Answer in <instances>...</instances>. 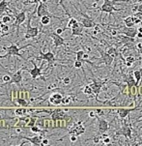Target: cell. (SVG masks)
Instances as JSON below:
<instances>
[{
    "mask_svg": "<svg viewBox=\"0 0 142 146\" xmlns=\"http://www.w3.org/2000/svg\"><path fill=\"white\" fill-rule=\"evenodd\" d=\"M37 12V7L35 9V11L33 13H31L30 17L27 19V27H26V32H25V35H24V39L25 40H28V39H32V38H35V37L38 36L39 34V28L38 27H33L31 26V21H32V18H33V15Z\"/></svg>",
    "mask_w": 142,
    "mask_h": 146,
    "instance_id": "1",
    "label": "cell"
},
{
    "mask_svg": "<svg viewBox=\"0 0 142 146\" xmlns=\"http://www.w3.org/2000/svg\"><path fill=\"white\" fill-rule=\"evenodd\" d=\"M2 48L6 51V54L0 55V58H9V57H11V56H19V57H21L23 59V56L19 52L22 48H19L16 44L12 43V44L10 46H2Z\"/></svg>",
    "mask_w": 142,
    "mask_h": 146,
    "instance_id": "2",
    "label": "cell"
},
{
    "mask_svg": "<svg viewBox=\"0 0 142 146\" xmlns=\"http://www.w3.org/2000/svg\"><path fill=\"white\" fill-rule=\"evenodd\" d=\"M85 127L83 126L82 121H78L76 123H73L70 127L68 128V133L69 135H80L82 133H85Z\"/></svg>",
    "mask_w": 142,
    "mask_h": 146,
    "instance_id": "3",
    "label": "cell"
},
{
    "mask_svg": "<svg viewBox=\"0 0 142 146\" xmlns=\"http://www.w3.org/2000/svg\"><path fill=\"white\" fill-rule=\"evenodd\" d=\"M116 2H117V0H104V4L102 5L100 10L106 14H112L113 12L121 11L120 9H117L115 8V6H114Z\"/></svg>",
    "mask_w": 142,
    "mask_h": 146,
    "instance_id": "4",
    "label": "cell"
},
{
    "mask_svg": "<svg viewBox=\"0 0 142 146\" xmlns=\"http://www.w3.org/2000/svg\"><path fill=\"white\" fill-rule=\"evenodd\" d=\"M37 60H46L47 62V68H49L51 65H53L54 62H55V54H54L52 51L48 50L47 52L44 53L43 51L40 50V56L37 57Z\"/></svg>",
    "mask_w": 142,
    "mask_h": 146,
    "instance_id": "5",
    "label": "cell"
},
{
    "mask_svg": "<svg viewBox=\"0 0 142 146\" xmlns=\"http://www.w3.org/2000/svg\"><path fill=\"white\" fill-rule=\"evenodd\" d=\"M15 19H16V21H15L14 25L16 26V28H17V36L16 37L17 38L19 35V26L26 21V11L23 10V11L19 12V13L15 14Z\"/></svg>",
    "mask_w": 142,
    "mask_h": 146,
    "instance_id": "6",
    "label": "cell"
},
{
    "mask_svg": "<svg viewBox=\"0 0 142 146\" xmlns=\"http://www.w3.org/2000/svg\"><path fill=\"white\" fill-rule=\"evenodd\" d=\"M37 17L38 18H42L43 16H51L52 18H55L52 14H50V12L48 11V8H47V5L46 2L41 1L39 2V5L37 7Z\"/></svg>",
    "mask_w": 142,
    "mask_h": 146,
    "instance_id": "7",
    "label": "cell"
},
{
    "mask_svg": "<svg viewBox=\"0 0 142 146\" xmlns=\"http://www.w3.org/2000/svg\"><path fill=\"white\" fill-rule=\"evenodd\" d=\"M44 135H46V133H36V135L32 137H19V138L22 139H26L27 141H29L32 145H42V140L44 138Z\"/></svg>",
    "mask_w": 142,
    "mask_h": 146,
    "instance_id": "8",
    "label": "cell"
},
{
    "mask_svg": "<svg viewBox=\"0 0 142 146\" xmlns=\"http://www.w3.org/2000/svg\"><path fill=\"white\" fill-rule=\"evenodd\" d=\"M66 115H67V113L65 110H61V108H55V110H50V117H51V119L54 121L64 119Z\"/></svg>",
    "mask_w": 142,
    "mask_h": 146,
    "instance_id": "9",
    "label": "cell"
},
{
    "mask_svg": "<svg viewBox=\"0 0 142 146\" xmlns=\"http://www.w3.org/2000/svg\"><path fill=\"white\" fill-rule=\"evenodd\" d=\"M30 62L33 64L34 67L31 69V70H29V74H30L32 80H37V78H38L39 76H42V72H41L42 71V68H41V67L37 66L34 60H31Z\"/></svg>",
    "mask_w": 142,
    "mask_h": 146,
    "instance_id": "10",
    "label": "cell"
},
{
    "mask_svg": "<svg viewBox=\"0 0 142 146\" xmlns=\"http://www.w3.org/2000/svg\"><path fill=\"white\" fill-rule=\"evenodd\" d=\"M50 37L52 38V40H53V44L55 48H59V46L65 44V39L63 37H61V35L57 34L56 32H52L50 34Z\"/></svg>",
    "mask_w": 142,
    "mask_h": 146,
    "instance_id": "11",
    "label": "cell"
},
{
    "mask_svg": "<svg viewBox=\"0 0 142 146\" xmlns=\"http://www.w3.org/2000/svg\"><path fill=\"white\" fill-rule=\"evenodd\" d=\"M62 99H63V96L60 93H53L52 95L49 97L48 101L49 103L51 104L52 106H59L62 104Z\"/></svg>",
    "mask_w": 142,
    "mask_h": 146,
    "instance_id": "12",
    "label": "cell"
},
{
    "mask_svg": "<svg viewBox=\"0 0 142 146\" xmlns=\"http://www.w3.org/2000/svg\"><path fill=\"white\" fill-rule=\"evenodd\" d=\"M99 52L101 53L102 55V59H103V62L106 64V66H110L112 62L114 60V57H112L110 54H108L106 51H103L101 49H99Z\"/></svg>",
    "mask_w": 142,
    "mask_h": 146,
    "instance_id": "13",
    "label": "cell"
},
{
    "mask_svg": "<svg viewBox=\"0 0 142 146\" xmlns=\"http://www.w3.org/2000/svg\"><path fill=\"white\" fill-rule=\"evenodd\" d=\"M22 71H23V69L17 70L16 73L12 75V81L11 82L17 84V85H19V86L21 85V83L22 81Z\"/></svg>",
    "mask_w": 142,
    "mask_h": 146,
    "instance_id": "14",
    "label": "cell"
},
{
    "mask_svg": "<svg viewBox=\"0 0 142 146\" xmlns=\"http://www.w3.org/2000/svg\"><path fill=\"white\" fill-rule=\"evenodd\" d=\"M83 24L76 22L74 25L72 27V36H82V32H83Z\"/></svg>",
    "mask_w": 142,
    "mask_h": 146,
    "instance_id": "15",
    "label": "cell"
},
{
    "mask_svg": "<svg viewBox=\"0 0 142 146\" xmlns=\"http://www.w3.org/2000/svg\"><path fill=\"white\" fill-rule=\"evenodd\" d=\"M109 124L106 120L103 119V118H99V132L101 133H104L108 131Z\"/></svg>",
    "mask_w": 142,
    "mask_h": 146,
    "instance_id": "16",
    "label": "cell"
},
{
    "mask_svg": "<svg viewBox=\"0 0 142 146\" xmlns=\"http://www.w3.org/2000/svg\"><path fill=\"white\" fill-rule=\"evenodd\" d=\"M103 84H104L103 81H97V80H94V82L90 84V86L93 89V94L96 95V97H98L99 93L101 92Z\"/></svg>",
    "mask_w": 142,
    "mask_h": 146,
    "instance_id": "17",
    "label": "cell"
},
{
    "mask_svg": "<svg viewBox=\"0 0 142 146\" xmlns=\"http://www.w3.org/2000/svg\"><path fill=\"white\" fill-rule=\"evenodd\" d=\"M81 23L83 24V26L85 28H93L97 25L96 22L93 19H91L90 18H88L87 16H84V18L81 19Z\"/></svg>",
    "mask_w": 142,
    "mask_h": 146,
    "instance_id": "18",
    "label": "cell"
},
{
    "mask_svg": "<svg viewBox=\"0 0 142 146\" xmlns=\"http://www.w3.org/2000/svg\"><path fill=\"white\" fill-rule=\"evenodd\" d=\"M136 108H118V110H117V112H118V115L119 117L122 118V119H124V118H126L127 116H128L129 113L131 112V111L135 110Z\"/></svg>",
    "mask_w": 142,
    "mask_h": 146,
    "instance_id": "19",
    "label": "cell"
},
{
    "mask_svg": "<svg viewBox=\"0 0 142 146\" xmlns=\"http://www.w3.org/2000/svg\"><path fill=\"white\" fill-rule=\"evenodd\" d=\"M117 133H118V135H124V137H126L128 138H131V128L129 127L128 125H124L123 127L121 128V130Z\"/></svg>",
    "mask_w": 142,
    "mask_h": 146,
    "instance_id": "20",
    "label": "cell"
},
{
    "mask_svg": "<svg viewBox=\"0 0 142 146\" xmlns=\"http://www.w3.org/2000/svg\"><path fill=\"white\" fill-rule=\"evenodd\" d=\"M126 82H127V84H128L129 92H131V88L134 87V86H135V87H138V83L136 82L135 80H133V76H131V75L128 76V78H127V80H126Z\"/></svg>",
    "mask_w": 142,
    "mask_h": 146,
    "instance_id": "21",
    "label": "cell"
},
{
    "mask_svg": "<svg viewBox=\"0 0 142 146\" xmlns=\"http://www.w3.org/2000/svg\"><path fill=\"white\" fill-rule=\"evenodd\" d=\"M137 29L133 28V27H127V29L123 32L126 36L131 37V38H134L136 35H137Z\"/></svg>",
    "mask_w": 142,
    "mask_h": 146,
    "instance_id": "22",
    "label": "cell"
},
{
    "mask_svg": "<svg viewBox=\"0 0 142 146\" xmlns=\"http://www.w3.org/2000/svg\"><path fill=\"white\" fill-rule=\"evenodd\" d=\"M15 104H17V106H23V108H28L29 106V103L28 100L24 98H17L16 101H15Z\"/></svg>",
    "mask_w": 142,
    "mask_h": 146,
    "instance_id": "23",
    "label": "cell"
},
{
    "mask_svg": "<svg viewBox=\"0 0 142 146\" xmlns=\"http://www.w3.org/2000/svg\"><path fill=\"white\" fill-rule=\"evenodd\" d=\"M8 6H9V0H2L0 2V14L5 13L6 11H9Z\"/></svg>",
    "mask_w": 142,
    "mask_h": 146,
    "instance_id": "24",
    "label": "cell"
},
{
    "mask_svg": "<svg viewBox=\"0 0 142 146\" xmlns=\"http://www.w3.org/2000/svg\"><path fill=\"white\" fill-rule=\"evenodd\" d=\"M124 22H125V25L127 27H133L135 25L133 17H127V18L124 19Z\"/></svg>",
    "mask_w": 142,
    "mask_h": 146,
    "instance_id": "25",
    "label": "cell"
},
{
    "mask_svg": "<svg viewBox=\"0 0 142 146\" xmlns=\"http://www.w3.org/2000/svg\"><path fill=\"white\" fill-rule=\"evenodd\" d=\"M51 18L52 17L51 16H43L42 18H40L41 19V23H42V25H48L49 23H50V21H51Z\"/></svg>",
    "mask_w": 142,
    "mask_h": 146,
    "instance_id": "26",
    "label": "cell"
},
{
    "mask_svg": "<svg viewBox=\"0 0 142 146\" xmlns=\"http://www.w3.org/2000/svg\"><path fill=\"white\" fill-rule=\"evenodd\" d=\"M31 132L35 133H46V130H44L43 128L41 129V127H39L38 125H35L33 127L30 128Z\"/></svg>",
    "mask_w": 142,
    "mask_h": 146,
    "instance_id": "27",
    "label": "cell"
},
{
    "mask_svg": "<svg viewBox=\"0 0 142 146\" xmlns=\"http://www.w3.org/2000/svg\"><path fill=\"white\" fill-rule=\"evenodd\" d=\"M106 52H107L108 54H110L112 57H114V58L118 55V51H117V49L114 48V46H109V48H107V49H106Z\"/></svg>",
    "mask_w": 142,
    "mask_h": 146,
    "instance_id": "28",
    "label": "cell"
},
{
    "mask_svg": "<svg viewBox=\"0 0 142 146\" xmlns=\"http://www.w3.org/2000/svg\"><path fill=\"white\" fill-rule=\"evenodd\" d=\"M37 117L36 116H30V118H29V122L27 123V127L31 128L33 127V126H35L37 124Z\"/></svg>",
    "mask_w": 142,
    "mask_h": 146,
    "instance_id": "29",
    "label": "cell"
},
{
    "mask_svg": "<svg viewBox=\"0 0 142 146\" xmlns=\"http://www.w3.org/2000/svg\"><path fill=\"white\" fill-rule=\"evenodd\" d=\"M76 22H78V21H76V19L72 18V17H70V19L68 21V23H67V29H72V27H73L74 24L76 23Z\"/></svg>",
    "mask_w": 142,
    "mask_h": 146,
    "instance_id": "30",
    "label": "cell"
},
{
    "mask_svg": "<svg viewBox=\"0 0 142 146\" xmlns=\"http://www.w3.org/2000/svg\"><path fill=\"white\" fill-rule=\"evenodd\" d=\"M83 93L85 94V95H92L93 94V89H92V87L90 86V84L89 85H86L85 87L83 88Z\"/></svg>",
    "mask_w": 142,
    "mask_h": 146,
    "instance_id": "31",
    "label": "cell"
},
{
    "mask_svg": "<svg viewBox=\"0 0 142 146\" xmlns=\"http://www.w3.org/2000/svg\"><path fill=\"white\" fill-rule=\"evenodd\" d=\"M0 26H1V29H2V32H3V35L5 34L8 33L9 29H10V26L8 25L7 23H3V22L1 21V23H0Z\"/></svg>",
    "mask_w": 142,
    "mask_h": 146,
    "instance_id": "32",
    "label": "cell"
},
{
    "mask_svg": "<svg viewBox=\"0 0 142 146\" xmlns=\"http://www.w3.org/2000/svg\"><path fill=\"white\" fill-rule=\"evenodd\" d=\"M133 76H134V78H135L136 82L139 83V81H140L141 78H142L141 72H140V71H134V72H133Z\"/></svg>",
    "mask_w": 142,
    "mask_h": 146,
    "instance_id": "33",
    "label": "cell"
},
{
    "mask_svg": "<svg viewBox=\"0 0 142 146\" xmlns=\"http://www.w3.org/2000/svg\"><path fill=\"white\" fill-rule=\"evenodd\" d=\"M84 50H78V51H76V60H80L82 61V62H84V60H83V55H84Z\"/></svg>",
    "mask_w": 142,
    "mask_h": 146,
    "instance_id": "34",
    "label": "cell"
},
{
    "mask_svg": "<svg viewBox=\"0 0 142 146\" xmlns=\"http://www.w3.org/2000/svg\"><path fill=\"white\" fill-rule=\"evenodd\" d=\"M2 80H3V82H5V83L11 82V81H12V76H10V75H4L3 76H2Z\"/></svg>",
    "mask_w": 142,
    "mask_h": 146,
    "instance_id": "35",
    "label": "cell"
},
{
    "mask_svg": "<svg viewBox=\"0 0 142 146\" xmlns=\"http://www.w3.org/2000/svg\"><path fill=\"white\" fill-rule=\"evenodd\" d=\"M70 103H71V97H69V96L64 97V96H63V99H62V104L65 105V106H68Z\"/></svg>",
    "mask_w": 142,
    "mask_h": 146,
    "instance_id": "36",
    "label": "cell"
},
{
    "mask_svg": "<svg viewBox=\"0 0 142 146\" xmlns=\"http://www.w3.org/2000/svg\"><path fill=\"white\" fill-rule=\"evenodd\" d=\"M1 21L3 22V23H10V22H12V18L10 16H4L3 18H2Z\"/></svg>",
    "mask_w": 142,
    "mask_h": 146,
    "instance_id": "37",
    "label": "cell"
},
{
    "mask_svg": "<svg viewBox=\"0 0 142 146\" xmlns=\"http://www.w3.org/2000/svg\"><path fill=\"white\" fill-rule=\"evenodd\" d=\"M82 64H83L82 61L76 60V61H74V68H76V69H80L82 67Z\"/></svg>",
    "mask_w": 142,
    "mask_h": 146,
    "instance_id": "38",
    "label": "cell"
},
{
    "mask_svg": "<svg viewBox=\"0 0 142 146\" xmlns=\"http://www.w3.org/2000/svg\"><path fill=\"white\" fill-rule=\"evenodd\" d=\"M135 61V58L133 57V56H128V57L126 58V62H129V63H133Z\"/></svg>",
    "mask_w": 142,
    "mask_h": 146,
    "instance_id": "39",
    "label": "cell"
},
{
    "mask_svg": "<svg viewBox=\"0 0 142 146\" xmlns=\"http://www.w3.org/2000/svg\"><path fill=\"white\" fill-rule=\"evenodd\" d=\"M70 140H71V142H76V140H78V135H71V137H70Z\"/></svg>",
    "mask_w": 142,
    "mask_h": 146,
    "instance_id": "40",
    "label": "cell"
},
{
    "mask_svg": "<svg viewBox=\"0 0 142 146\" xmlns=\"http://www.w3.org/2000/svg\"><path fill=\"white\" fill-rule=\"evenodd\" d=\"M62 81H63V83L65 84V85H68V84L71 83V78L67 76V78H63V80H62Z\"/></svg>",
    "mask_w": 142,
    "mask_h": 146,
    "instance_id": "41",
    "label": "cell"
},
{
    "mask_svg": "<svg viewBox=\"0 0 142 146\" xmlns=\"http://www.w3.org/2000/svg\"><path fill=\"white\" fill-rule=\"evenodd\" d=\"M134 17H135V18H137V19H139L142 21V12H140V11L136 12V13L134 14Z\"/></svg>",
    "mask_w": 142,
    "mask_h": 146,
    "instance_id": "42",
    "label": "cell"
},
{
    "mask_svg": "<svg viewBox=\"0 0 142 146\" xmlns=\"http://www.w3.org/2000/svg\"><path fill=\"white\" fill-rule=\"evenodd\" d=\"M103 142L104 143V144L108 145V143H110V138H109L108 137H104V140H103Z\"/></svg>",
    "mask_w": 142,
    "mask_h": 146,
    "instance_id": "43",
    "label": "cell"
},
{
    "mask_svg": "<svg viewBox=\"0 0 142 146\" xmlns=\"http://www.w3.org/2000/svg\"><path fill=\"white\" fill-rule=\"evenodd\" d=\"M100 31H101V29H100V26L99 25H96V26H95V28H94L93 34H94V35H96V34L98 33V32H100Z\"/></svg>",
    "mask_w": 142,
    "mask_h": 146,
    "instance_id": "44",
    "label": "cell"
},
{
    "mask_svg": "<svg viewBox=\"0 0 142 146\" xmlns=\"http://www.w3.org/2000/svg\"><path fill=\"white\" fill-rule=\"evenodd\" d=\"M65 29H67V28H57L55 32H56L57 34H59V35H61V34H62V33H63V32H64V30H65Z\"/></svg>",
    "mask_w": 142,
    "mask_h": 146,
    "instance_id": "45",
    "label": "cell"
},
{
    "mask_svg": "<svg viewBox=\"0 0 142 146\" xmlns=\"http://www.w3.org/2000/svg\"><path fill=\"white\" fill-rule=\"evenodd\" d=\"M29 98H30V94H29L28 91L24 90V99H26V100H29Z\"/></svg>",
    "mask_w": 142,
    "mask_h": 146,
    "instance_id": "46",
    "label": "cell"
},
{
    "mask_svg": "<svg viewBox=\"0 0 142 146\" xmlns=\"http://www.w3.org/2000/svg\"><path fill=\"white\" fill-rule=\"evenodd\" d=\"M49 144V141L47 138H43V140H42V145H48Z\"/></svg>",
    "mask_w": 142,
    "mask_h": 146,
    "instance_id": "47",
    "label": "cell"
},
{
    "mask_svg": "<svg viewBox=\"0 0 142 146\" xmlns=\"http://www.w3.org/2000/svg\"><path fill=\"white\" fill-rule=\"evenodd\" d=\"M96 113H97V112H95V111H90L88 115H89V117H91V118H95V117H97Z\"/></svg>",
    "mask_w": 142,
    "mask_h": 146,
    "instance_id": "48",
    "label": "cell"
},
{
    "mask_svg": "<svg viewBox=\"0 0 142 146\" xmlns=\"http://www.w3.org/2000/svg\"><path fill=\"white\" fill-rule=\"evenodd\" d=\"M93 141H94L95 144H98V143L100 142V138H99V137H95L93 138Z\"/></svg>",
    "mask_w": 142,
    "mask_h": 146,
    "instance_id": "49",
    "label": "cell"
},
{
    "mask_svg": "<svg viewBox=\"0 0 142 146\" xmlns=\"http://www.w3.org/2000/svg\"><path fill=\"white\" fill-rule=\"evenodd\" d=\"M133 18H134V22H135V24H138V23H140V22H141L140 19H137V18H135L134 16H133Z\"/></svg>",
    "mask_w": 142,
    "mask_h": 146,
    "instance_id": "50",
    "label": "cell"
},
{
    "mask_svg": "<svg viewBox=\"0 0 142 146\" xmlns=\"http://www.w3.org/2000/svg\"><path fill=\"white\" fill-rule=\"evenodd\" d=\"M136 37L139 39H142V33H140V32H137V35H136Z\"/></svg>",
    "mask_w": 142,
    "mask_h": 146,
    "instance_id": "51",
    "label": "cell"
},
{
    "mask_svg": "<svg viewBox=\"0 0 142 146\" xmlns=\"http://www.w3.org/2000/svg\"><path fill=\"white\" fill-rule=\"evenodd\" d=\"M138 11L142 12V4H141V5H138V9H137V12H138Z\"/></svg>",
    "mask_w": 142,
    "mask_h": 146,
    "instance_id": "52",
    "label": "cell"
},
{
    "mask_svg": "<svg viewBox=\"0 0 142 146\" xmlns=\"http://www.w3.org/2000/svg\"><path fill=\"white\" fill-rule=\"evenodd\" d=\"M131 65H133V63H129V62H126V66H127V67H131Z\"/></svg>",
    "mask_w": 142,
    "mask_h": 146,
    "instance_id": "53",
    "label": "cell"
},
{
    "mask_svg": "<svg viewBox=\"0 0 142 146\" xmlns=\"http://www.w3.org/2000/svg\"><path fill=\"white\" fill-rule=\"evenodd\" d=\"M137 48H142V44H137Z\"/></svg>",
    "mask_w": 142,
    "mask_h": 146,
    "instance_id": "54",
    "label": "cell"
},
{
    "mask_svg": "<svg viewBox=\"0 0 142 146\" xmlns=\"http://www.w3.org/2000/svg\"><path fill=\"white\" fill-rule=\"evenodd\" d=\"M138 32H140V33H142V27H139V28L137 29Z\"/></svg>",
    "mask_w": 142,
    "mask_h": 146,
    "instance_id": "55",
    "label": "cell"
},
{
    "mask_svg": "<svg viewBox=\"0 0 142 146\" xmlns=\"http://www.w3.org/2000/svg\"><path fill=\"white\" fill-rule=\"evenodd\" d=\"M92 6H93V7H95V8H96V7H97V3H94L93 5H92Z\"/></svg>",
    "mask_w": 142,
    "mask_h": 146,
    "instance_id": "56",
    "label": "cell"
},
{
    "mask_svg": "<svg viewBox=\"0 0 142 146\" xmlns=\"http://www.w3.org/2000/svg\"><path fill=\"white\" fill-rule=\"evenodd\" d=\"M112 34H113V35H116V31H112Z\"/></svg>",
    "mask_w": 142,
    "mask_h": 146,
    "instance_id": "57",
    "label": "cell"
},
{
    "mask_svg": "<svg viewBox=\"0 0 142 146\" xmlns=\"http://www.w3.org/2000/svg\"><path fill=\"white\" fill-rule=\"evenodd\" d=\"M38 1H39V2H41V1H44V2L46 0H38Z\"/></svg>",
    "mask_w": 142,
    "mask_h": 146,
    "instance_id": "58",
    "label": "cell"
}]
</instances>
